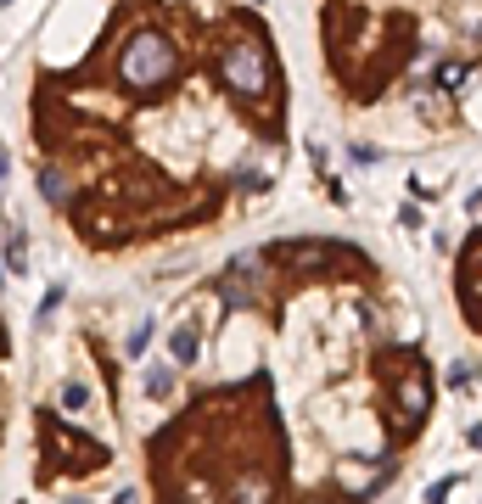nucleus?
<instances>
[{
    "label": "nucleus",
    "instance_id": "nucleus-2",
    "mask_svg": "<svg viewBox=\"0 0 482 504\" xmlns=\"http://www.w3.org/2000/svg\"><path fill=\"white\" fill-rule=\"evenodd\" d=\"M34 185L91 258L230 224L287 163V79L247 0H113L79 62L28 90Z\"/></svg>",
    "mask_w": 482,
    "mask_h": 504
},
{
    "label": "nucleus",
    "instance_id": "nucleus-1",
    "mask_svg": "<svg viewBox=\"0 0 482 504\" xmlns=\"http://www.w3.org/2000/svg\"><path fill=\"white\" fill-rule=\"evenodd\" d=\"M140 398L152 504H376L432 426L438 370L360 241L275 236L174 303Z\"/></svg>",
    "mask_w": 482,
    "mask_h": 504
},
{
    "label": "nucleus",
    "instance_id": "nucleus-3",
    "mask_svg": "<svg viewBox=\"0 0 482 504\" xmlns=\"http://www.w3.org/2000/svg\"><path fill=\"white\" fill-rule=\"evenodd\" d=\"M326 79L353 113L404 106L426 135L471 123L482 0H320Z\"/></svg>",
    "mask_w": 482,
    "mask_h": 504
},
{
    "label": "nucleus",
    "instance_id": "nucleus-4",
    "mask_svg": "<svg viewBox=\"0 0 482 504\" xmlns=\"http://www.w3.org/2000/svg\"><path fill=\"white\" fill-rule=\"evenodd\" d=\"M449 292H454V314L477 342H482V224H471V236L460 241L454 269H449Z\"/></svg>",
    "mask_w": 482,
    "mask_h": 504
}]
</instances>
